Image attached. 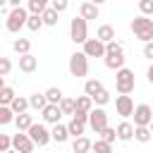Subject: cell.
<instances>
[{
  "instance_id": "1",
  "label": "cell",
  "mask_w": 153,
  "mask_h": 153,
  "mask_svg": "<svg viewBox=\"0 0 153 153\" xmlns=\"http://www.w3.org/2000/svg\"><path fill=\"white\" fill-rule=\"evenodd\" d=\"M131 31H134V36H136L139 41H143V43L153 41V19H148V14L134 17V19H131Z\"/></svg>"
},
{
  "instance_id": "2",
  "label": "cell",
  "mask_w": 153,
  "mask_h": 153,
  "mask_svg": "<svg viewBox=\"0 0 153 153\" xmlns=\"http://www.w3.org/2000/svg\"><path fill=\"white\" fill-rule=\"evenodd\" d=\"M115 88L117 93H131L136 88V79H134V72L127 69V67H120L115 72Z\"/></svg>"
},
{
  "instance_id": "3",
  "label": "cell",
  "mask_w": 153,
  "mask_h": 153,
  "mask_svg": "<svg viewBox=\"0 0 153 153\" xmlns=\"http://www.w3.org/2000/svg\"><path fill=\"white\" fill-rule=\"evenodd\" d=\"M29 10H24L22 5H17V7H12V12L7 14V31L10 33H19V29L22 26H26V22H29Z\"/></svg>"
},
{
  "instance_id": "4",
  "label": "cell",
  "mask_w": 153,
  "mask_h": 153,
  "mask_svg": "<svg viewBox=\"0 0 153 153\" xmlns=\"http://www.w3.org/2000/svg\"><path fill=\"white\" fill-rule=\"evenodd\" d=\"M69 38L74 41V43H86V38H88V19H84L81 14L79 17H74L72 22H69Z\"/></svg>"
},
{
  "instance_id": "5",
  "label": "cell",
  "mask_w": 153,
  "mask_h": 153,
  "mask_svg": "<svg viewBox=\"0 0 153 153\" xmlns=\"http://www.w3.org/2000/svg\"><path fill=\"white\" fill-rule=\"evenodd\" d=\"M69 74L72 76H86L88 74V55L81 50V53H72L69 55Z\"/></svg>"
},
{
  "instance_id": "6",
  "label": "cell",
  "mask_w": 153,
  "mask_h": 153,
  "mask_svg": "<svg viewBox=\"0 0 153 153\" xmlns=\"http://www.w3.org/2000/svg\"><path fill=\"white\" fill-rule=\"evenodd\" d=\"M26 131H29V136L33 139V143H36L38 148H43V146H48V143L53 141V131H48L45 124H36V122H33Z\"/></svg>"
},
{
  "instance_id": "7",
  "label": "cell",
  "mask_w": 153,
  "mask_h": 153,
  "mask_svg": "<svg viewBox=\"0 0 153 153\" xmlns=\"http://www.w3.org/2000/svg\"><path fill=\"white\" fill-rule=\"evenodd\" d=\"M88 127H91L96 134H100V131L108 127V112L103 110V105H98V108H93V110L88 112Z\"/></svg>"
},
{
  "instance_id": "8",
  "label": "cell",
  "mask_w": 153,
  "mask_h": 153,
  "mask_svg": "<svg viewBox=\"0 0 153 153\" xmlns=\"http://www.w3.org/2000/svg\"><path fill=\"white\" fill-rule=\"evenodd\" d=\"M84 53H86L88 57H105L108 45H105V41H100L98 36H96V38H86V43H84Z\"/></svg>"
},
{
  "instance_id": "9",
  "label": "cell",
  "mask_w": 153,
  "mask_h": 153,
  "mask_svg": "<svg viewBox=\"0 0 153 153\" xmlns=\"http://www.w3.org/2000/svg\"><path fill=\"white\" fill-rule=\"evenodd\" d=\"M12 148L19 151V153H31V151L36 148V143H33V139L29 136V131L22 134V129H19V131L12 136Z\"/></svg>"
},
{
  "instance_id": "10",
  "label": "cell",
  "mask_w": 153,
  "mask_h": 153,
  "mask_svg": "<svg viewBox=\"0 0 153 153\" xmlns=\"http://www.w3.org/2000/svg\"><path fill=\"white\" fill-rule=\"evenodd\" d=\"M115 110H117V115H122V117H131V115H134V100H131V96H129V93H120V96L115 98Z\"/></svg>"
},
{
  "instance_id": "11",
  "label": "cell",
  "mask_w": 153,
  "mask_h": 153,
  "mask_svg": "<svg viewBox=\"0 0 153 153\" xmlns=\"http://www.w3.org/2000/svg\"><path fill=\"white\" fill-rule=\"evenodd\" d=\"M134 124L139 127V124H151L153 122V108L151 105H146V103H141V105H136L134 108Z\"/></svg>"
},
{
  "instance_id": "12",
  "label": "cell",
  "mask_w": 153,
  "mask_h": 153,
  "mask_svg": "<svg viewBox=\"0 0 153 153\" xmlns=\"http://www.w3.org/2000/svg\"><path fill=\"white\" fill-rule=\"evenodd\" d=\"M41 115H43V120H45L48 124H57L60 117H62L65 112H62V108H60L57 103H48V105L41 110Z\"/></svg>"
},
{
  "instance_id": "13",
  "label": "cell",
  "mask_w": 153,
  "mask_h": 153,
  "mask_svg": "<svg viewBox=\"0 0 153 153\" xmlns=\"http://www.w3.org/2000/svg\"><path fill=\"white\" fill-rule=\"evenodd\" d=\"M36 67H38V57H33L31 53L19 55V69H22V72L31 74V72H36Z\"/></svg>"
},
{
  "instance_id": "14",
  "label": "cell",
  "mask_w": 153,
  "mask_h": 153,
  "mask_svg": "<svg viewBox=\"0 0 153 153\" xmlns=\"http://www.w3.org/2000/svg\"><path fill=\"white\" fill-rule=\"evenodd\" d=\"M105 67L108 69H120V67H124V50L122 53H105Z\"/></svg>"
},
{
  "instance_id": "15",
  "label": "cell",
  "mask_w": 153,
  "mask_h": 153,
  "mask_svg": "<svg viewBox=\"0 0 153 153\" xmlns=\"http://www.w3.org/2000/svg\"><path fill=\"white\" fill-rule=\"evenodd\" d=\"M79 14L84 17V19H98V5L96 2H91V0H86V2H81V7H79Z\"/></svg>"
},
{
  "instance_id": "16",
  "label": "cell",
  "mask_w": 153,
  "mask_h": 153,
  "mask_svg": "<svg viewBox=\"0 0 153 153\" xmlns=\"http://www.w3.org/2000/svg\"><path fill=\"white\" fill-rule=\"evenodd\" d=\"M50 131H53V141H57V143H65V141L72 136V134H69V127H67V124H60V122L53 124Z\"/></svg>"
},
{
  "instance_id": "17",
  "label": "cell",
  "mask_w": 153,
  "mask_h": 153,
  "mask_svg": "<svg viewBox=\"0 0 153 153\" xmlns=\"http://www.w3.org/2000/svg\"><path fill=\"white\" fill-rule=\"evenodd\" d=\"M134 129H136V124L120 122V124H117V139H120V141H131V139H134Z\"/></svg>"
},
{
  "instance_id": "18",
  "label": "cell",
  "mask_w": 153,
  "mask_h": 153,
  "mask_svg": "<svg viewBox=\"0 0 153 153\" xmlns=\"http://www.w3.org/2000/svg\"><path fill=\"white\" fill-rule=\"evenodd\" d=\"M134 139H136L139 143H148V141L153 139V131H151V124H139V127L134 129Z\"/></svg>"
},
{
  "instance_id": "19",
  "label": "cell",
  "mask_w": 153,
  "mask_h": 153,
  "mask_svg": "<svg viewBox=\"0 0 153 153\" xmlns=\"http://www.w3.org/2000/svg\"><path fill=\"white\" fill-rule=\"evenodd\" d=\"M93 148V143L81 134V136H74V143H72V151L74 153H86V151H91Z\"/></svg>"
},
{
  "instance_id": "20",
  "label": "cell",
  "mask_w": 153,
  "mask_h": 153,
  "mask_svg": "<svg viewBox=\"0 0 153 153\" xmlns=\"http://www.w3.org/2000/svg\"><path fill=\"white\" fill-rule=\"evenodd\" d=\"M96 36H98L100 41L110 43V41H115V26H110V24H100L98 31H96Z\"/></svg>"
},
{
  "instance_id": "21",
  "label": "cell",
  "mask_w": 153,
  "mask_h": 153,
  "mask_svg": "<svg viewBox=\"0 0 153 153\" xmlns=\"http://www.w3.org/2000/svg\"><path fill=\"white\" fill-rule=\"evenodd\" d=\"M10 105H12V110L19 115V112H26V110L31 108V100H29V98H22V96H14V100H12Z\"/></svg>"
},
{
  "instance_id": "22",
  "label": "cell",
  "mask_w": 153,
  "mask_h": 153,
  "mask_svg": "<svg viewBox=\"0 0 153 153\" xmlns=\"http://www.w3.org/2000/svg\"><path fill=\"white\" fill-rule=\"evenodd\" d=\"M26 26H29V31H41L43 26H45V22H43V14H29V22H26Z\"/></svg>"
},
{
  "instance_id": "23",
  "label": "cell",
  "mask_w": 153,
  "mask_h": 153,
  "mask_svg": "<svg viewBox=\"0 0 153 153\" xmlns=\"http://www.w3.org/2000/svg\"><path fill=\"white\" fill-rule=\"evenodd\" d=\"M93 105H96V103H93V98H91L88 93H84V96H79V98H76V110L91 112V110H93Z\"/></svg>"
},
{
  "instance_id": "24",
  "label": "cell",
  "mask_w": 153,
  "mask_h": 153,
  "mask_svg": "<svg viewBox=\"0 0 153 153\" xmlns=\"http://www.w3.org/2000/svg\"><path fill=\"white\" fill-rule=\"evenodd\" d=\"M14 117H17V112L12 110V105H0V124H10V122H14Z\"/></svg>"
},
{
  "instance_id": "25",
  "label": "cell",
  "mask_w": 153,
  "mask_h": 153,
  "mask_svg": "<svg viewBox=\"0 0 153 153\" xmlns=\"http://www.w3.org/2000/svg\"><path fill=\"white\" fill-rule=\"evenodd\" d=\"M14 124H17V129L26 131V129L33 124V117H31V115H26V112H19V115L14 117Z\"/></svg>"
},
{
  "instance_id": "26",
  "label": "cell",
  "mask_w": 153,
  "mask_h": 153,
  "mask_svg": "<svg viewBox=\"0 0 153 153\" xmlns=\"http://www.w3.org/2000/svg\"><path fill=\"white\" fill-rule=\"evenodd\" d=\"M57 14H60V12H57L53 5L45 7V10H43V22H45V26H55V24H57Z\"/></svg>"
},
{
  "instance_id": "27",
  "label": "cell",
  "mask_w": 153,
  "mask_h": 153,
  "mask_svg": "<svg viewBox=\"0 0 153 153\" xmlns=\"http://www.w3.org/2000/svg\"><path fill=\"white\" fill-rule=\"evenodd\" d=\"M12 100H14V91H12V86L2 84V86H0V105H10Z\"/></svg>"
},
{
  "instance_id": "28",
  "label": "cell",
  "mask_w": 153,
  "mask_h": 153,
  "mask_svg": "<svg viewBox=\"0 0 153 153\" xmlns=\"http://www.w3.org/2000/svg\"><path fill=\"white\" fill-rule=\"evenodd\" d=\"M29 100H31V108H33V110H43V108L48 105L45 93H31V96H29Z\"/></svg>"
},
{
  "instance_id": "29",
  "label": "cell",
  "mask_w": 153,
  "mask_h": 153,
  "mask_svg": "<svg viewBox=\"0 0 153 153\" xmlns=\"http://www.w3.org/2000/svg\"><path fill=\"white\" fill-rule=\"evenodd\" d=\"M67 127H69V134H72V136H81V134H84V129H86V122H81V120L72 117Z\"/></svg>"
},
{
  "instance_id": "30",
  "label": "cell",
  "mask_w": 153,
  "mask_h": 153,
  "mask_svg": "<svg viewBox=\"0 0 153 153\" xmlns=\"http://www.w3.org/2000/svg\"><path fill=\"white\" fill-rule=\"evenodd\" d=\"M12 48H14L17 55H24V53L31 50V41H29V38H17V41L12 43Z\"/></svg>"
},
{
  "instance_id": "31",
  "label": "cell",
  "mask_w": 153,
  "mask_h": 153,
  "mask_svg": "<svg viewBox=\"0 0 153 153\" xmlns=\"http://www.w3.org/2000/svg\"><path fill=\"white\" fill-rule=\"evenodd\" d=\"M100 88H103V84H100L98 79H86V84H84V93H88L91 98H93Z\"/></svg>"
},
{
  "instance_id": "32",
  "label": "cell",
  "mask_w": 153,
  "mask_h": 153,
  "mask_svg": "<svg viewBox=\"0 0 153 153\" xmlns=\"http://www.w3.org/2000/svg\"><path fill=\"white\" fill-rule=\"evenodd\" d=\"M45 7H48V0H29L26 2V10L33 12V14H43Z\"/></svg>"
},
{
  "instance_id": "33",
  "label": "cell",
  "mask_w": 153,
  "mask_h": 153,
  "mask_svg": "<svg viewBox=\"0 0 153 153\" xmlns=\"http://www.w3.org/2000/svg\"><path fill=\"white\" fill-rule=\"evenodd\" d=\"M45 98H48V103H57V105H60V100H62L65 96H62V91H60L57 86H50V88L45 91Z\"/></svg>"
},
{
  "instance_id": "34",
  "label": "cell",
  "mask_w": 153,
  "mask_h": 153,
  "mask_svg": "<svg viewBox=\"0 0 153 153\" xmlns=\"http://www.w3.org/2000/svg\"><path fill=\"white\" fill-rule=\"evenodd\" d=\"M60 108H62L65 115H74V110H76V98H62V100H60Z\"/></svg>"
},
{
  "instance_id": "35",
  "label": "cell",
  "mask_w": 153,
  "mask_h": 153,
  "mask_svg": "<svg viewBox=\"0 0 153 153\" xmlns=\"http://www.w3.org/2000/svg\"><path fill=\"white\" fill-rule=\"evenodd\" d=\"M93 151H96V153H110V151H112V143L105 141V139H100V141L93 143Z\"/></svg>"
},
{
  "instance_id": "36",
  "label": "cell",
  "mask_w": 153,
  "mask_h": 153,
  "mask_svg": "<svg viewBox=\"0 0 153 153\" xmlns=\"http://www.w3.org/2000/svg\"><path fill=\"white\" fill-rule=\"evenodd\" d=\"M93 103H96V105H105V103H110V93H108L105 88H100V91L93 96Z\"/></svg>"
},
{
  "instance_id": "37",
  "label": "cell",
  "mask_w": 153,
  "mask_h": 153,
  "mask_svg": "<svg viewBox=\"0 0 153 153\" xmlns=\"http://www.w3.org/2000/svg\"><path fill=\"white\" fill-rule=\"evenodd\" d=\"M100 139H105V141H110V143H112V141L117 139V129H112V127H105V129L100 131Z\"/></svg>"
},
{
  "instance_id": "38",
  "label": "cell",
  "mask_w": 153,
  "mask_h": 153,
  "mask_svg": "<svg viewBox=\"0 0 153 153\" xmlns=\"http://www.w3.org/2000/svg\"><path fill=\"white\" fill-rule=\"evenodd\" d=\"M12 148V136H7V134H0V153H7Z\"/></svg>"
},
{
  "instance_id": "39",
  "label": "cell",
  "mask_w": 153,
  "mask_h": 153,
  "mask_svg": "<svg viewBox=\"0 0 153 153\" xmlns=\"http://www.w3.org/2000/svg\"><path fill=\"white\" fill-rule=\"evenodd\" d=\"M139 10H141V14H153V0H139Z\"/></svg>"
},
{
  "instance_id": "40",
  "label": "cell",
  "mask_w": 153,
  "mask_h": 153,
  "mask_svg": "<svg viewBox=\"0 0 153 153\" xmlns=\"http://www.w3.org/2000/svg\"><path fill=\"white\" fill-rule=\"evenodd\" d=\"M10 69H12V62H10L7 57H0V76H7Z\"/></svg>"
},
{
  "instance_id": "41",
  "label": "cell",
  "mask_w": 153,
  "mask_h": 153,
  "mask_svg": "<svg viewBox=\"0 0 153 153\" xmlns=\"http://www.w3.org/2000/svg\"><path fill=\"white\" fill-rule=\"evenodd\" d=\"M50 5H53L57 12H65V10L69 7V0H50Z\"/></svg>"
},
{
  "instance_id": "42",
  "label": "cell",
  "mask_w": 153,
  "mask_h": 153,
  "mask_svg": "<svg viewBox=\"0 0 153 153\" xmlns=\"http://www.w3.org/2000/svg\"><path fill=\"white\" fill-rule=\"evenodd\" d=\"M105 45H108V53H122V43H117V41H110Z\"/></svg>"
},
{
  "instance_id": "43",
  "label": "cell",
  "mask_w": 153,
  "mask_h": 153,
  "mask_svg": "<svg viewBox=\"0 0 153 153\" xmlns=\"http://www.w3.org/2000/svg\"><path fill=\"white\" fill-rule=\"evenodd\" d=\"M143 57H148V60H153V41H148V43H143Z\"/></svg>"
},
{
  "instance_id": "44",
  "label": "cell",
  "mask_w": 153,
  "mask_h": 153,
  "mask_svg": "<svg viewBox=\"0 0 153 153\" xmlns=\"http://www.w3.org/2000/svg\"><path fill=\"white\" fill-rule=\"evenodd\" d=\"M146 79L153 84V62H151V67H148V72H146Z\"/></svg>"
},
{
  "instance_id": "45",
  "label": "cell",
  "mask_w": 153,
  "mask_h": 153,
  "mask_svg": "<svg viewBox=\"0 0 153 153\" xmlns=\"http://www.w3.org/2000/svg\"><path fill=\"white\" fill-rule=\"evenodd\" d=\"M10 5H12V7H17V5H22V0H10Z\"/></svg>"
},
{
  "instance_id": "46",
  "label": "cell",
  "mask_w": 153,
  "mask_h": 153,
  "mask_svg": "<svg viewBox=\"0 0 153 153\" xmlns=\"http://www.w3.org/2000/svg\"><path fill=\"white\" fill-rule=\"evenodd\" d=\"M91 2H96V5H103V2H105V0H91Z\"/></svg>"
},
{
  "instance_id": "47",
  "label": "cell",
  "mask_w": 153,
  "mask_h": 153,
  "mask_svg": "<svg viewBox=\"0 0 153 153\" xmlns=\"http://www.w3.org/2000/svg\"><path fill=\"white\" fill-rule=\"evenodd\" d=\"M151 131H153V122H151Z\"/></svg>"
}]
</instances>
